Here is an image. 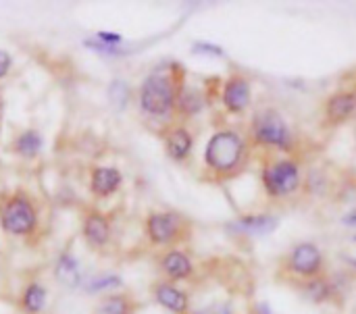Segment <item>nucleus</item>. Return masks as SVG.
<instances>
[{
    "label": "nucleus",
    "mask_w": 356,
    "mask_h": 314,
    "mask_svg": "<svg viewBox=\"0 0 356 314\" xmlns=\"http://www.w3.org/2000/svg\"><path fill=\"white\" fill-rule=\"evenodd\" d=\"M121 283V279L117 275H102V277H96L88 283V292H102V290H111V288H117Z\"/></svg>",
    "instance_id": "23"
},
{
    "label": "nucleus",
    "mask_w": 356,
    "mask_h": 314,
    "mask_svg": "<svg viewBox=\"0 0 356 314\" xmlns=\"http://www.w3.org/2000/svg\"><path fill=\"white\" fill-rule=\"evenodd\" d=\"M56 279L67 288H77L79 286V281H81L79 265L71 254H63L60 261L56 263Z\"/></svg>",
    "instance_id": "15"
},
{
    "label": "nucleus",
    "mask_w": 356,
    "mask_h": 314,
    "mask_svg": "<svg viewBox=\"0 0 356 314\" xmlns=\"http://www.w3.org/2000/svg\"><path fill=\"white\" fill-rule=\"evenodd\" d=\"M330 294H332V288H330V283L323 281V279H315V281H311V283L307 286V296H309L311 300H315V302L327 300Z\"/></svg>",
    "instance_id": "21"
},
{
    "label": "nucleus",
    "mask_w": 356,
    "mask_h": 314,
    "mask_svg": "<svg viewBox=\"0 0 356 314\" xmlns=\"http://www.w3.org/2000/svg\"><path fill=\"white\" fill-rule=\"evenodd\" d=\"M263 183L269 196H275V198L290 196L292 192L298 190V183H300L298 165L292 160H277L269 165L263 171Z\"/></svg>",
    "instance_id": "5"
},
{
    "label": "nucleus",
    "mask_w": 356,
    "mask_h": 314,
    "mask_svg": "<svg viewBox=\"0 0 356 314\" xmlns=\"http://www.w3.org/2000/svg\"><path fill=\"white\" fill-rule=\"evenodd\" d=\"M238 229L248 231V233H269L277 227V219L261 215V217H244L236 223Z\"/></svg>",
    "instance_id": "16"
},
{
    "label": "nucleus",
    "mask_w": 356,
    "mask_h": 314,
    "mask_svg": "<svg viewBox=\"0 0 356 314\" xmlns=\"http://www.w3.org/2000/svg\"><path fill=\"white\" fill-rule=\"evenodd\" d=\"M348 263H350L353 267H356V261H355V258H348Z\"/></svg>",
    "instance_id": "30"
},
{
    "label": "nucleus",
    "mask_w": 356,
    "mask_h": 314,
    "mask_svg": "<svg viewBox=\"0 0 356 314\" xmlns=\"http://www.w3.org/2000/svg\"><path fill=\"white\" fill-rule=\"evenodd\" d=\"M321 250L315 244H298L290 256L292 269L302 277H315L321 269Z\"/></svg>",
    "instance_id": "6"
},
{
    "label": "nucleus",
    "mask_w": 356,
    "mask_h": 314,
    "mask_svg": "<svg viewBox=\"0 0 356 314\" xmlns=\"http://www.w3.org/2000/svg\"><path fill=\"white\" fill-rule=\"evenodd\" d=\"M108 96H111L113 104H117L119 108H123L125 102H127V96H129V88L123 81H113L111 88H108Z\"/></svg>",
    "instance_id": "22"
},
{
    "label": "nucleus",
    "mask_w": 356,
    "mask_h": 314,
    "mask_svg": "<svg viewBox=\"0 0 356 314\" xmlns=\"http://www.w3.org/2000/svg\"><path fill=\"white\" fill-rule=\"evenodd\" d=\"M194 52H209V54H215V56H221L223 50L219 46H213V44H194L192 48Z\"/></svg>",
    "instance_id": "26"
},
{
    "label": "nucleus",
    "mask_w": 356,
    "mask_h": 314,
    "mask_svg": "<svg viewBox=\"0 0 356 314\" xmlns=\"http://www.w3.org/2000/svg\"><path fill=\"white\" fill-rule=\"evenodd\" d=\"M192 150V135L188 129L177 127L167 135V154L173 160H184Z\"/></svg>",
    "instance_id": "13"
},
{
    "label": "nucleus",
    "mask_w": 356,
    "mask_h": 314,
    "mask_svg": "<svg viewBox=\"0 0 356 314\" xmlns=\"http://www.w3.org/2000/svg\"><path fill=\"white\" fill-rule=\"evenodd\" d=\"M175 102L179 104V110L186 115H196L198 110H202V96L198 90L194 88H181V92L175 96Z\"/></svg>",
    "instance_id": "17"
},
{
    "label": "nucleus",
    "mask_w": 356,
    "mask_h": 314,
    "mask_svg": "<svg viewBox=\"0 0 356 314\" xmlns=\"http://www.w3.org/2000/svg\"><path fill=\"white\" fill-rule=\"evenodd\" d=\"M244 156V142L236 131H217L204 150L207 165L217 173L234 171Z\"/></svg>",
    "instance_id": "1"
},
{
    "label": "nucleus",
    "mask_w": 356,
    "mask_h": 314,
    "mask_svg": "<svg viewBox=\"0 0 356 314\" xmlns=\"http://www.w3.org/2000/svg\"><path fill=\"white\" fill-rule=\"evenodd\" d=\"M15 148H17L19 154L31 158V156H35V154L42 150V138H40L38 131H25V133H21V135L17 138Z\"/></svg>",
    "instance_id": "18"
},
{
    "label": "nucleus",
    "mask_w": 356,
    "mask_h": 314,
    "mask_svg": "<svg viewBox=\"0 0 356 314\" xmlns=\"http://www.w3.org/2000/svg\"><path fill=\"white\" fill-rule=\"evenodd\" d=\"M148 236L154 244H169L179 231V219L173 213H154L146 221Z\"/></svg>",
    "instance_id": "7"
},
{
    "label": "nucleus",
    "mask_w": 356,
    "mask_h": 314,
    "mask_svg": "<svg viewBox=\"0 0 356 314\" xmlns=\"http://www.w3.org/2000/svg\"><path fill=\"white\" fill-rule=\"evenodd\" d=\"M140 106L150 117H165L175 106V90L169 77L150 75L140 88Z\"/></svg>",
    "instance_id": "2"
},
{
    "label": "nucleus",
    "mask_w": 356,
    "mask_h": 314,
    "mask_svg": "<svg viewBox=\"0 0 356 314\" xmlns=\"http://www.w3.org/2000/svg\"><path fill=\"white\" fill-rule=\"evenodd\" d=\"M257 314H271V311H269L267 304H259V306H257Z\"/></svg>",
    "instance_id": "29"
},
{
    "label": "nucleus",
    "mask_w": 356,
    "mask_h": 314,
    "mask_svg": "<svg viewBox=\"0 0 356 314\" xmlns=\"http://www.w3.org/2000/svg\"><path fill=\"white\" fill-rule=\"evenodd\" d=\"M10 65H13V60H10V54H8V52H4V50H0V79H2V77L8 73Z\"/></svg>",
    "instance_id": "27"
},
{
    "label": "nucleus",
    "mask_w": 356,
    "mask_h": 314,
    "mask_svg": "<svg viewBox=\"0 0 356 314\" xmlns=\"http://www.w3.org/2000/svg\"><path fill=\"white\" fill-rule=\"evenodd\" d=\"M355 242H356V236H355Z\"/></svg>",
    "instance_id": "31"
},
{
    "label": "nucleus",
    "mask_w": 356,
    "mask_h": 314,
    "mask_svg": "<svg viewBox=\"0 0 356 314\" xmlns=\"http://www.w3.org/2000/svg\"><path fill=\"white\" fill-rule=\"evenodd\" d=\"M156 302L161 306H165L171 313H186L188 311V296L184 292H179L175 286L169 283H161L156 288Z\"/></svg>",
    "instance_id": "12"
},
{
    "label": "nucleus",
    "mask_w": 356,
    "mask_h": 314,
    "mask_svg": "<svg viewBox=\"0 0 356 314\" xmlns=\"http://www.w3.org/2000/svg\"><path fill=\"white\" fill-rule=\"evenodd\" d=\"M96 40L100 44H104V46H111V48H117L123 42V38L119 33H111V31H98L96 33Z\"/></svg>",
    "instance_id": "24"
},
{
    "label": "nucleus",
    "mask_w": 356,
    "mask_h": 314,
    "mask_svg": "<svg viewBox=\"0 0 356 314\" xmlns=\"http://www.w3.org/2000/svg\"><path fill=\"white\" fill-rule=\"evenodd\" d=\"M342 221H344V225H348V227H356V210L348 213Z\"/></svg>",
    "instance_id": "28"
},
{
    "label": "nucleus",
    "mask_w": 356,
    "mask_h": 314,
    "mask_svg": "<svg viewBox=\"0 0 356 314\" xmlns=\"http://www.w3.org/2000/svg\"><path fill=\"white\" fill-rule=\"evenodd\" d=\"M163 271L171 279L179 281V279H186V277L192 275V263H190V258L184 252L173 250V252L165 254V258H163Z\"/></svg>",
    "instance_id": "14"
},
{
    "label": "nucleus",
    "mask_w": 356,
    "mask_h": 314,
    "mask_svg": "<svg viewBox=\"0 0 356 314\" xmlns=\"http://www.w3.org/2000/svg\"><path fill=\"white\" fill-rule=\"evenodd\" d=\"M83 236L92 246H104L108 242V238H111L108 221L98 213L88 215L86 221H83Z\"/></svg>",
    "instance_id": "11"
},
{
    "label": "nucleus",
    "mask_w": 356,
    "mask_h": 314,
    "mask_svg": "<svg viewBox=\"0 0 356 314\" xmlns=\"http://www.w3.org/2000/svg\"><path fill=\"white\" fill-rule=\"evenodd\" d=\"M196 314H232V308L227 304H209Z\"/></svg>",
    "instance_id": "25"
},
{
    "label": "nucleus",
    "mask_w": 356,
    "mask_h": 314,
    "mask_svg": "<svg viewBox=\"0 0 356 314\" xmlns=\"http://www.w3.org/2000/svg\"><path fill=\"white\" fill-rule=\"evenodd\" d=\"M98 314H129V302L125 296H108L102 304Z\"/></svg>",
    "instance_id": "20"
},
{
    "label": "nucleus",
    "mask_w": 356,
    "mask_h": 314,
    "mask_svg": "<svg viewBox=\"0 0 356 314\" xmlns=\"http://www.w3.org/2000/svg\"><path fill=\"white\" fill-rule=\"evenodd\" d=\"M23 306L31 314H38L46 306V290L38 283H31L23 294Z\"/></svg>",
    "instance_id": "19"
},
{
    "label": "nucleus",
    "mask_w": 356,
    "mask_h": 314,
    "mask_svg": "<svg viewBox=\"0 0 356 314\" xmlns=\"http://www.w3.org/2000/svg\"><path fill=\"white\" fill-rule=\"evenodd\" d=\"M355 113L356 94L353 92H338L325 104V115H327V121H332V123H342V121L350 119Z\"/></svg>",
    "instance_id": "9"
},
{
    "label": "nucleus",
    "mask_w": 356,
    "mask_h": 314,
    "mask_svg": "<svg viewBox=\"0 0 356 314\" xmlns=\"http://www.w3.org/2000/svg\"><path fill=\"white\" fill-rule=\"evenodd\" d=\"M223 104L229 113H242L250 104V85L244 77H229L223 88Z\"/></svg>",
    "instance_id": "8"
},
{
    "label": "nucleus",
    "mask_w": 356,
    "mask_h": 314,
    "mask_svg": "<svg viewBox=\"0 0 356 314\" xmlns=\"http://www.w3.org/2000/svg\"><path fill=\"white\" fill-rule=\"evenodd\" d=\"M252 138L259 144L273 146L280 150L292 148V133L284 121V117L275 110H263L252 121Z\"/></svg>",
    "instance_id": "3"
},
{
    "label": "nucleus",
    "mask_w": 356,
    "mask_h": 314,
    "mask_svg": "<svg viewBox=\"0 0 356 314\" xmlns=\"http://www.w3.org/2000/svg\"><path fill=\"white\" fill-rule=\"evenodd\" d=\"M121 185V173L115 167H98L92 173L90 188L96 196H111Z\"/></svg>",
    "instance_id": "10"
},
{
    "label": "nucleus",
    "mask_w": 356,
    "mask_h": 314,
    "mask_svg": "<svg viewBox=\"0 0 356 314\" xmlns=\"http://www.w3.org/2000/svg\"><path fill=\"white\" fill-rule=\"evenodd\" d=\"M38 217L31 206V202L23 196L10 198L0 213V225L6 233L13 236H27L35 229Z\"/></svg>",
    "instance_id": "4"
}]
</instances>
